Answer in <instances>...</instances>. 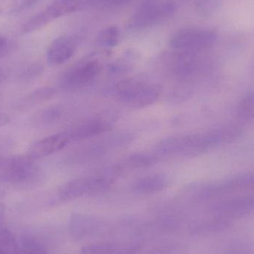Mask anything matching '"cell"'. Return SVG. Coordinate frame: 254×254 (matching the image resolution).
<instances>
[{"label":"cell","instance_id":"obj_20","mask_svg":"<svg viewBox=\"0 0 254 254\" xmlns=\"http://www.w3.org/2000/svg\"><path fill=\"white\" fill-rule=\"evenodd\" d=\"M0 254H19L16 239L7 229H0Z\"/></svg>","mask_w":254,"mask_h":254},{"label":"cell","instance_id":"obj_4","mask_svg":"<svg viewBox=\"0 0 254 254\" xmlns=\"http://www.w3.org/2000/svg\"><path fill=\"white\" fill-rule=\"evenodd\" d=\"M162 89L154 82L143 79H124L115 85L113 93L120 102L132 108H143L155 104Z\"/></svg>","mask_w":254,"mask_h":254},{"label":"cell","instance_id":"obj_28","mask_svg":"<svg viewBox=\"0 0 254 254\" xmlns=\"http://www.w3.org/2000/svg\"><path fill=\"white\" fill-rule=\"evenodd\" d=\"M4 213H5V207L2 204H0V229L4 222Z\"/></svg>","mask_w":254,"mask_h":254},{"label":"cell","instance_id":"obj_12","mask_svg":"<svg viewBox=\"0 0 254 254\" xmlns=\"http://www.w3.org/2000/svg\"><path fill=\"white\" fill-rule=\"evenodd\" d=\"M254 211V197L245 196L225 200L215 204L213 212L216 217L231 220L243 217Z\"/></svg>","mask_w":254,"mask_h":254},{"label":"cell","instance_id":"obj_10","mask_svg":"<svg viewBox=\"0 0 254 254\" xmlns=\"http://www.w3.org/2000/svg\"><path fill=\"white\" fill-rule=\"evenodd\" d=\"M198 54L176 52L167 64V72L180 83L192 80L202 69L203 62Z\"/></svg>","mask_w":254,"mask_h":254},{"label":"cell","instance_id":"obj_8","mask_svg":"<svg viewBox=\"0 0 254 254\" xmlns=\"http://www.w3.org/2000/svg\"><path fill=\"white\" fill-rule=\"evenodd\" d=\"M217 33L206 28H185L176 32L170 40V46L176 52L200 53L217 40Z\"/></svg>","mask_w":254,"mask_h":254},{"label":"cell","instance_id":"obj_2","mask_svg":"<svg viewBox=\"0 0 254 254\" xmlns=\"http://www.w3.org/2000/svg\"><path fill=\"white\" fill-rule=\"evenodd\" d=\"M134 138V133L127 131L110 134L73 151L68 155L67 163L72 165H82L98 161L131 144Z\"/></svg>","mask_w":254,"mask_h":254},{"label":"cell","instance_id":"obj_16","mask_svg":"<svg viewBox=\"0 0 254 254\" xmlns=\"http://www.w3.org/2000/svg\"><path fill=\"white\" fill-rule=\"evenodd\" d=\"M158 157L149 153H134L121 160L117 164L112 166L118 176L127 172L134 171L140 169L147 168L156 164Z\"/></svg>","mask_w":254,"mask_h":254},{"label":"cell","instance_id":"obj_22","mask_svg":"<svg viewBox=\"0 0 254 254\" xmlns=\"http://www.w3.org/2000/svg\"><path fill=\"white\" fill-rule=\"evenodd\" d=\"M116 249L110 243H97L83 248L80 254H114Z\"/></svg>","mask_w":254,"mask_h":254},{"label":"cell","instance_id":"obj_5","mask_svg":"<svg viewBox=\"0 0 254 254\" xmlns=\"http://www.w3.org/2000/svg\"><path fill=\"white\" fill-rule=\"evenodd\" d=\"M88 7V0H54L44 10L28 19L22 26L24 34L35 32L57 19Z\"/></svg>","mask_w":254,"mask_h":254},{"label":"cell","instance_id":"obj_29","mask_svg":"<svg viewBox=\"0 0 254 254\" xmlns=\"http://www.w3.org/2000/svg\"><path fill=\"white\" fill-rule=\"evenodd\" d=\"M7 77V72L3 68H0V84L6 80Z\"/></svg>","mask_w":254,"mask_h":254},{"label":"cell","instance_id":"obj_11","mask_svg":"<svg viewBox=\"0 0 254 254\" xmlns=\"http://www.w3.org/2000/svg\"><path fill=\"white\" fill-rule=\"evenodd\" d=\"M113 127V120L111 118L97 116L80 121L65 130L73 143L101 135L108 132Z\"/></svg>","mask_w":254,"mask_h":254},{"label":"cell","instance_id":"obj_7","mask_svg":"<svg viewBox=\"0 0 254 254\" xmlns=\"http://www.w3.org/2000/svg\"><path fill=\"white\" fill-rule=\"evenodd\" d=\"M175 8L168 0H146L130 18L128 28L132 31L146 29L171 16Z\"/></svg>","mask_w":254,"mask_h":254},{"label":"cell","instance_id":"obj_18","mask_svg":"<svg viewBox=\"0 0 254 254\" xmlns=\"http://www.w3.org/2000/svg\"><path fill=\"white\" fill-rule=\"evenodd\" d=\"M42 0H0V16H10L31 8Z\"/></svg>","mask_w":254,"mask_h":254},{"label":"cell","instance_id":"obj_9","mask_svg":"<svg viewBox=\"0 0 254 254\" xmlns=\"http://www.w3.org/2000/svg\"><path fill=\"white\" fill-rule=\"evenodd\" d=\"M38 168L28 155L0 156V181L23 183L35 178Z\"/></svg>","mask_w":254,"mask_h":254},{"label":"cell","instance_id":"obj_17","mask_svg":"<svg viewBox=\"0 0 254 254\" xmlns=\"http://www.w3.org/2000/svg\"><path fill=\"white\" fill-rule=\"evenodd\" d=\"M99 225L95 218L81 213H73L70 218L69 230L73 237L85 239L92 235Z\"/></svg>","mask_w":254,"mask_h":254},{"label":"cell","instance_id":"obj_26","mask_svg":"<svg viewBox=\"0 0 254 254\" xmlns=\"http://www.w3.org/2000/svg\"><path fill=\"white\" fill-rule=\"evenodd\" d=\"M7 39L3 36L0 35V56H2L7 50Z\"/></svg>","mask_w":254,"mask_h":254},{"label":"cell","instance_id":"obj_24","mask_svg":"<svg viewBox=\"0 0 254 254\" xmlns=\"http://www.w3.org/2000/svg\"><path fill=\"white\" fill-rule=\"evenodd\" d=\"M219 5V0H199L197 3V10L202 16H210Z\"/></svg>","mask_w":254,"mask_h":254},{"label":"cell","instance_id":"obj_13","mask_svg":"<svg viewBox=\"0 0 254 254\" xmlns=\"http://www.w3.org/2000/svg\"><path fill=\"white\" fill-rule=\"evenodd\" d=\"M72 143L66 130L56 133L34 143L27 155L35 160L49 156L66 147Z\"/></svg>","mask_w":254,"mask_h":254},{"label":"cell","instance_id":"obj_27","mask_svg":"<svg viewBox=\"0 0 254 254\" xmlns=\"http://www.w3.org/2000/svg\"><path fill=\"white\" fill-rule=\"evenodd\" d=\"M10 122V119L7 114L0 111V127L5 126Z\"/></svg>","mask_w":254,"mask_h":254},{"label":"cell","instance_id":"obj_21","mask_svg":"<svg viewBox=\"0 0 254 254\" xmlns=\"http://www.w3.org/2000/svg\"><path fill=\"white\" fill-rule=\"evenodd\" d=\"M239 115L246 120L254 119V92H250L243 98L238 107Z\"/></svg>","mask_w":254,"mask_h":254},{"label":"cell","instance_id":"obj_14","mask_svg":"<svg viewBox=\"0 0 254 254\" xmlns=\"http://www.w3.org/2000/svg\"><path fill=\"white\" fill-rule=\"evenodd\" d=\"M77 42L74 37L61 36L55 39L48 48V62L54 65H61L68 61L77 51Z\"/></svg>","mask_w":254,"mask_h":254},{"label":"cell","instance_id":"obj_25","mask_svg":"<svg viewBox=\"0 0 254 254\" xmlns=\"http://www.w3.org/2000/svg\"><path fill=\"white\" fill-rule=\"evenodd\" d=\"M131 0H88V6L98 7H112L125 5Z\"/></svg>","mask_w":254,"mask_h":254},{"label":"cell","instance_id":"obj_19","mask_svg":"<svg viewBox=\"0 0 254 254\" xmlns=\"http://www.w3.org/2000/svg\"><path fill=\"white\" fill-rule=\"evenodd\" d=\"M120 38L119 28L116 26H109L100 31L98 41L101 46L105 48H113L117 46Z\"/></svg>","mask_w":254,"mask_h":254},{"label":"cell","instance_id":"obj_3","mask_svg":"<svg viewBox=\"0 0 254 254\" xmlns=\"http://www.w3.org/2000/svg\"><path fill=\"white\" fill-rule=\"evenodd\" d=\"M118 177L119 176L110 166L91 174L76 178L61 188L60 199L70 201L104 192L114 184Z\"/></svg>","mask_w":254,"mask_h":254},{"label":"cell","instance_id":"obj_1","mask_svg":"<svg viewBox=\"0 0 254 254\" xmlns=\"http://www.w3.org/2000/svg\"><path fill=\"white\" fill-rule=\"evenodd\" d=\"M231 128L204 132L176 134L162 139L155 146V155L165 157H193L201 155L235 135Z\"/></svg>","mask_w":254,"mask_h":254},{"label":"cell","instance_id":"obj_23","mask_svg":"<svg viewBox=\"0 0 254 254\" xmlns=\"http://www.w3.org/2000/svg\"><path fill=\"white\" fill-rule=\"evenodd\" d=\"M23 254H46L44 248L37 240L27 238L22 243Z\"/></svg>","mask_w":254,"mask_h":254},{"label":"cell","instance_id":"obj_15","mask_svg":"<svg viewBox=\"0 0 254 254\" xmlns=\"http://www.w3.org/2000/svg\"><path fill=\"white\" fill-rule=\"evenodd\" d=\"M170 180L166 175L161 173L146 175L136 179L131 185V189L140 195L158 193L168 188Z\"/></svg>","mask_w":254,"mask_h":254},{"label":"cell","instance_id":"obj_6","mask_svg":"<svg viewBox=\"0 0 254 254\" xmlns=\"http://www.w3.org/2000/svg\"><path fill=\"white\" fill-rule=\"evenodd\" d=\"M102 65L98 60H86L70 67L60 77L63 90L74 92L90 86L101 74Z\"/></svg>","mask_w":254,"mask_h":254}]
</instances>
